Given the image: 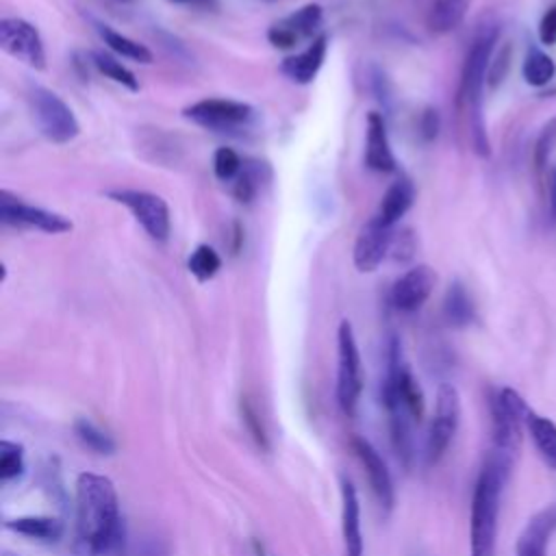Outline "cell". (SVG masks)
Wrapping results in <instances>:
<instances>
[{
  "label": "cell",
  "instance_id": "obj_28",
  "mask_svg": "<svg viewBox=\"0 0 556 556\" xmlns=\"http://www.w3.org/2000/svg\"><path fill=\"white\" fill-rule=\"evenodd\" d=\"M91 63H93V67H96L104 78H111L113 83L126 87L128 91H139V80H137V76H135L122 61H117L113 54H106V52H91Z\"/></svg>",
  "mask_w": 556,
  "mask_h": 556
},
{
  "label": "cell",
  "instance_id": "obj_22",
  "mask_svg": "<svg viewBox=\"0 0 556 556\" xmlns=\"http://www.w3.org/2000/svg\"><path fill=\"white\" fill-rule=\"evenodd\" d=\"M526 430L543 465L556 471V424L530 408L526 415Z\"/></svg>",
  "mask_w": 556,
  "mask_h": 556
},
{
  "label": "cell",
  "instance_id": "obj_36",
  "mask_svg": "<svg viewBox=\"0 0 556 556\" xmlns=\"http://www.w3.org/2000/svg\"><path fill=\"white\" fill-rule=\"evenodd\" d=\"M389 254H391L395 261H406V258L413 256V235H410V230L393 232V241H391Z\"/></svg>",
  "mask_w": 556,
  "mask_h": 556
},
{
  "label": "cell",
  "instance_id": "obj_25",
  "mask_svg": "<svg viewBox=\"0 0 556 556\" xmlns=\"http://www.w3.org/2000/svg\"><path fill=\"white\" fill-rule=\"evenodd\" d=\"M471 0H434L428 11V26L434 33H452L458 28L469 11Z\"/></svg>",
  "mask_w": 556,
  "mask_h": 556
},
{
  "label": "cell",
  "instance_id": "obj_41",
  "mask_svg": "<svg viewBox=\"0 0 556 556\" xmlns=\"http://www.w3.org/2000/svg\"><path fill=\"white\" fill-rule=\"evenodd\" d=\"M2 556H15V554H13V552H7V549H4V552H2Z\"/></svg>",
  "mask_w": 556,
  "mask_h": 556
},
{
  "label": "cell",
  "instance_id": "obj_20",
  "mask_svg": "<svg viewBox=\"0 0 556 556\" xmlns=\"http://www.w3.org/2000/svg\"><path fill=\"white\" fill-rule=\"evenodd\" d=\"M365 165L374 172L389 174L395 172L397 161L391 150V141L387 135L384 117L376 111L367 115V137H365Z\"/></svg>",
  "mask_w": 556,
  "mask_h": 556
},
{
  "label": "cell",
  "instance_id": "obj_10",
  "mask_svg": "<svg viewBox=\"0 0 556 556\" xmlns=\"http://www.w3.org/2000/svg\"><path fill=\"white\" fill-rule=\"evenodd\" d=\"M182 115L208 130H235L254 117V109L248 102L228 98H204L185 106Z\"/></svg>",
  "mask_w": 556,
  "mask_h": 556
},
{
  "label": "cell",
  "instance_id": "obj_14",
  "mask_svg": "<svg viewBox=\"0 0 556 556\" xmlns=\"http://www.w3.org/2000/svg\"><path fill=\"white\" fill-rule=\"evenodd\" d=\"M393 226L382 224L376 215L361 226L356 241H354V265L358 271L369 274L380 267V263L389 256L391 241H393Z\"/></svg>",
  "mask_w": 556,
  "mask_h": 556
},
{
  "label": "cell",
  "instance_id": "obj_19",
  "mask_svg": "<svg viewBox=\"0 0 556 556\" xmlns=\"http://www.w3.org/2000/svg\"><path fill=\"white\" fill-rule=\"evenodd\" d=\"M328 52V35L319 33L315 39L308 41V46L304 50H300L298 54H291L287 59H282L280 63V72L298 85H308L313 83V78L317 76V72L324 65Z\"/></svg>",
  "mask_w": 556,
  "mask_h": 556
},
{
  "label": "cell",
  "instance_id": "obj_38",
  "mask_svg": "<svg viewBox=\"0 0 556 556\" xmlns=\"http://www.w3.org/2000/svg\"><path fill=\"white\" fill-rule=\"evenodd\" d=\"M437 132H439V113L434 109H428L421 115V135L424 139H434Z\"/></svg>",
  "mask_w": 556,
  "mask_h": 556
},
{
  "label": "cell",
  "instance_id": "obj_18",
  "mask_svg": "<svg viewBox=\"0 0 556 556\" xmlns=\"http://www.w3.org/2000/svg\"><path fill=\"white\" fill-rule=\"evenodd\" d=\"M341 536L345 556H363V528H361V502L356 486L350 478H341Z\"/></svg>",
  "mask_w": 556,
  "mask_h": 556
},
{
  "label": "cell",
  "instance_id": "obj_34",
  "mask_svg": "<svg viewBox=\"0 0 556 556\" xmlns=\"http://www.w3.org/2000/svg\"><path fill=\"white\" fill-rule=\"evenodd\" d=\"M258 182H261V174H258V167L254 165H245L243 163V169L241 174L235 178L232 182V193L237 200L241 202H250L258 189Z\"/></svg>",
  "mask_w": 556,
  "mask_h": 556
},
{
  "label": "cell",
  "instance_id": "obj_3",
  "mask_svg": "<svg viewBox=\"0 0 556 556\" xmlns=\"http://www.w3.org/2000/svg\"><path fill=\"white\" fill-rule=\"evenodd\" d=\"M497 37H500V28L495 24H482L469 43V50L465 54L463 70H460L458 102L467 111L469 139H471V148L478 156L491 154V143H489L486 124H484V115H482V93H484V85L489 80V70L493 63Z\"/></svg>",
  "mask_w": 556,
  "mask_h": 556
},
{
  "label": "cell",
  "instance_id": "obj_29",
  "mask_svg": "<svg viewBox=\"0 0 556 556\" xmlns=\"http://www.w3.org/2000/svg\"><path fill=\"white\" fill-rule=\"evenodd\" d=\"M222 267V256L217 254V250L208 243H200L193 248V252L187 258V269L189 274L198 280V282H206L211 280Z\"/></svg>",
  "mask_w": 556,
  "mask_h": 556
},
{
  "label": "cell",
  "instance_id": "obj_17",
  "mask_svg": "<svg viewBox=\"0 0 556 556\" xmlns=\"http://www.w3.org/2000/svg\"><path fill=\"white\" fill-rule=\"evenodd\" d=\"M554 532H556V500L543 506L539 513H534L528 519V523L523 526L517 539L515 556H547Z\"/></svg>",
  "mask_w": 556,
  "mask_h": 556
},
{
  "label": "cell",
  "instance_id": "obj_35",
  "mask_svg": "<svg viewBox=\"0 0 556 556\" xmlns=\"http://www.w3.org/2000/svg\"><path fill=\"white\" fill-rule=\"evenodd\" d=\"M539 39L543 46H556V2L539 20Z\"/></svg>",
  "mask_w": 556,
  "mask_h": 556
},
{
  "label": "cell",
  "instance_id": "obj_31",
  "mask_svg": "<svg viewBox=\"0 0 556 556\" xmlns=\"http://www.w3.org/2000/svg\"><path fill=\"white\" fill-rule=\"evenodd\" d=\"M74 432H76L78 441L83 445H87L91 452H98V454H113L115 452V441L104 430H100L93 421H89L85 417L74 421Z\"/></svg>",
  "mask_w": 556,
  "mask_h": 556
},
{
  "label": "cell",
  "instance_id": "obj_23",
  "mask_svg": "<svg viewBox=\"0 0 556 556\" xmlns=\"http://www.w3.org/2000/svg\"><path fill=\"white\" fill-rule=\"evenodd\" d=\"M443 315L454 328H465L476 321V304L460 280H454L447 287L443 300Z\"/></svg>",
  "mask_w": 556,
  "mask_h": 556
},
{
  "label": "cell",
  "instance_id": "obj_33",
  "mask_svg": "<svg viewBox=\"0 0 556 556\" xmlns=\"http://www.w3.org/2000/svg\"><path fill=\"white\" fill-rule=\"evenodd\" d=\"M241 169H243V161L232 148L222 146V148L215 150V154H213V174L219 180H224V182L235 180L241 174Z\"/></svg>",
  "mask_w": 556,
  "mask_h": 556
},
{
  "label": "cell",
  "instance_id": "obj_27",
  "mask_svg": "<svg viewBox=\"0 0 556 556\" xmlns=\"http://www.w3.org/2000/svg\"><path fill=\"white\" fill-rule=\"evenodd\" d=\"M554 74H556V63L547 52L539 48L528 50L521 65V76L530 87H545L554 78Z\"/></svg>",
  "mask_w": 556,
  "mask_h": 556
},
{
  "label": "cell",
  "instance_id": "obj_42",
  "mask_svg": "<svg viewBox=\"0 0 556 556\" xmlns=\"http://www.w3.org/2000/svg\"><path fill=\"white\" fill-rule=\"evenodd\" d=\"M115 2H130V0H115Z\"/></svg>",
  "mask_w": 556,
  "mask_h": 556
},
{
  "label": "cell",
  "instance_id": "obj_12",
  "mask_svg": "<svg viewBox=\"0 0 556 556\" xmlns=\"http://www.w3.org/2000/svg\"><path fill=\"white\" fill-rule=\"evenodd\" d=\"M0 48L33 70L46 67V46L39 30L22 17H2Z\"/></svg>",
  "mask_w": 556,
  "mask_h": 556
},
{
  "label": "cell",
  "instance_id": "obj_6",
  "mask_svg": "<svg viewBox=\"0 0 556 556\" xmlns=\"http://www.w3.org/2000/svg\"><path fill=\"white\" fill-rule=\"evenodd\" d=\"M26 98H28L33 119H35L39 132L48 141L63 146L78 137L80 124H78L74 111L70 109V104L61 96H56L48 87L30 83Z\"/></svg>",
  "mask_w": 556,
  "mask_h": 556
},
{
  "label": "cell",
  "instance_id": "obj_40",
  "mask_svg": "<svg viewBox=\"0 0 556 556\" xmlns=\"http://www.w3.org/2000/svg\"><path fill=\"white\" fill-rule=\"evenodd\" d=\"M167 2H174V4H191V2H204V0H167Z\"/></svg>",
  "mask_w": 556,
  "mask_h": 556
},
{
  "label": "cell",
  "instance_id": "obj_37",
  "mask_svg": "<svg viewBox=\"0 0 556 556\" xmlns=\"http://www.w3.org/2000/svg\"><path fill=\"white\" fill-rule=\"evenodd\" d=\"M545 189H547V211H549V222L556 224V163L549 165L545 174Z\"/></svg>",
  "mask_w": 556,
  "mask_h": 556
},
{
  "label": "cell",
  "instance_id": "obj_9",
  "mask_svg": "<svg viewBox=\"0 0 556 556\" xmlns=\"http://www.w3.org/2000/svg\"><path fill=\"white\" fill-rule=\"evenodd\" d=\"M460 421V397L456 387L443 382L437 391L434 400V413L428 428V441H426V454L428 463H437L450 447Z\"/></svg>",
  "mask_w": 556,
  "mask_h": 556
},
{
  "label": "cell",
  "instance_id": "obj_5",
  "mask_svg": "<svg viewBox=\"0 0 556 556\" xmlns=\"http://www.w3.org/2000/svg\"><path fill=\"white\" fill-rule=\"evenodd\" d=\"M489 410H491V434H493L491 452L515 463L521 450L523 426H526V415L530 406L515 389L502 387L491 393Z\"/></svg>",
  "mask_w": 556,
  "mask_h": 556
},
{
  "label": "cell",
  "instance_id": "obj_24",
  "mask_svg": "<svg viewBox=\"0 0 556 556\" xmlns=\"http://www.w3.org/2000/svg\"><path fill=\"white\" fill-rule=\"evenodd\" d=\"M4 528L28 536V539H37V541H59L63 534V521L56 517H41V515H26V517H15L4 521Z\"/></svg>",
  "mask_w": 556,
  "mask_h": 556
},
{
  "label": "cell",
  "instance_id": "obj_15",
  "mask_svg": "<svg viewBox=\"0 0 556 556\" xmlns=\"http://www.w3.org/2000/svg\"><path fill=\"white\" fill-rule=\"evenodd\" d=\"M437 285V274L428 265L406 269L391 287V304L402 313H413L426 304Z\"/></svg>",
  "mask_w": 556,
  "mask_h": 556
},
{
  "label": "cell",
  "instance_id": "obj_13",
  "mask_svg": "<svg viewBox=\"0 0 556 556\" xmlns=\"http://www.w3.org/2000/svg\"><path fill=\"white\" fill-rule=\"evenodd\" d=\"M321 20H324V11L319 4L315 2L304 4L291 15L274 22L267 30V39L274 48H280V50L295 48L300 41L317 37L315 33L319 30Z\"/></svg>",
  "mask_w": 556,
  "mask_h": 556
},
{
  "label": "cell",
  "instance_id": "obj_39",
  "mask_svg": "<svg viewBox=\"0 0 556 556\" xmlns=\"http://www.w3.org/2000/svg\"><path fill=\"white\" fill-rule=\"evenodd\" d=\"M252 547H254V556H267V552H265V547H263V543H258V541H254V543H252Z\"/></svg>",
  "mask_w": 556,
  "mask_h": 556
},
{
  "label": "cell",
  "instance_id": "obj_1",
  "mask_svg": "<svg viewBox=\"0 0 556 556\" xmlns=\"http://www.w3.org/2000/svg\"><path fill=\"white\" fill-rule=\"evenodd\" d=\"M126 528L115 484L100 473L76 478V549L83 556H122Z\"/></svg>",
  "mask_w": 556,
  "mask_h": 556
},
{
  "label": "cell",
  "instance_id": "obj_7",
  "mask_svg": "<svg viewBox=\"0 0 556 556\" xmlns=\"http://www.w3.org/2000/svg\"><path fill=\"white\" fill-rule=\"evenodd\" d=\"M363 393V363L354 328L348 319L337 330V400L345 415H354Z\"/></svg>",
  "mask_w": 556,
  "mask_h": 556
},
{
  "label": "cell",
  "instance_id": "obj_32",
  "mask_svg": "<svg viewBox=\"0 0 556 556\" xmlns=\"http://www.w3.org/2000/svg\"><path fill=\"white\" fill-rule=\"evenodd\" d=\"M24 473V447L15 441H0V480L9 484Z\"/></svg>",
  "mask_w": 556,
  "mask_h": 556
},
{
  "label": "cell",
  "instance_id": "obj_8",
  "mask_svg": "<svg viewBox=\"0 0 556 556\" xmlns=\"http://www.w3.org/2000/svg\"><path fill=\"white\" fill-rule=\"evenodd\" d=\"M106 195L113 202L126 206L150 239L159 243L167 241L172 230V215L167 202L161 195L143 189H113Z\"/></svg>",
  "mask_w": 556,
  "mask_h": 556
},
{
  "label": "cell",
  "instance_id": "obj_2",
  "mask_svg": "<svg viewBox=\"0 0 556 556\" xmlns=\"http://www.w3.org/2000/svg\"><path fill=\"white\" fill-rule=\"evenodd\" d=\"M380 391H382V404L389 417L393 447L397 456L408 465L413 458V439H415L413 432L424 417V393L402 356V348L397 339L389 341L387 374Z\"/></svg>",
  "mask_w": 556,
  "mask_h": 556
},
{
  "label": "cell",
  "instance_id": "obj_26",
  "mask_svg": "<svg viewBox=\"0 0 556 556\" xmlns=\"http://www.w3.org/2000/svg\"><path fill=\"white\" fill-rule=\"evenodd\" d=\"M96 30H98L100 39L106 43V48L113 50L117 56L128 59V61H137V63H143V65L152 63V52L143 43L126 37L124 33H119V30L106 26V24H96Z\"/></svg>",
  "mask_w": 556,
  "mask_h": 556
},
{
  "label": "cell",
  "instance_id": "obj_16",
  "mask_svg": "<svg viewBox=\"0 0 556 556\" xmlns=\"http://www.w3.org/2000/svg\"><path fill=\"white\" fill-rule=\"evenodd\" d=\"M352 450L358 458V463L363 465L365 473H367V480H369V486L378 500V504L384 508V510H391L393 506V500H395V493H393V480H391V471L384 463V458L378 454V450L363 437H354L352 439Z\"/></svg>",
  "mask_w": 556,
  "mask_h": 556
},
{
  "label": "cell",
  "instance_id": "obj_11",
  "mask_svg": "<svg viewBox=\"0 0 556 556\" xmlns=\"http://www.w3.org/2000/svg\"><path fill=\"white\" fill-rule=\"evenodd\" d=\"M0 219L9 226L37 228L48 235H61V232H70L74 228L72 219H67L65 215L48 211L43 206L28 204L7 189L0 191Z\"/></svg>",
  "mask_w": 556,
  "mask_h": 556
},
{
  "label": "cell",
  "instance_id": "obj_30",
  "mask_svg": "<svg viewBox=\"0 0 556 556\" xmlns=\"http://www.w3.org/2000/svg\"><path fill=\"white\" fill-rule=\"evenodd\" d=\"M554 148H556V115L541 128L536 141H534V150H532V165L541 180H545Z\"/></svg>",
  "mask_w": 556,
  "mask_h": 556
},
{
  "label": "cell",
  "instance_id": "obj_21",
  "mask_svg": "<svg viewBox=\"0 0 556 556\" xmlns=\"http://www.w3.org/2000/svg\"><path fill=\"white\" fill-rule=\"evenodd\" d=\"M413 202H415V187H413V182L408 178H397V180H393L387 187V191H384V195L380 200L376 217L382 224L395 228V224L400 222V217L406 215V211L413 206Z\"/></svg>",
  "mask_w": 556,
  "mask_h": 556
},
{
  "label": "cell",
  "instance_id": "obj_4",
  "mask_svg": "<svg viewBox=\"0 0 556 556\" xmlns=\"http://www.w3.org/2000/svg\"><path fill=\"white\" fill-rule=\"evenodd\" d=\"M513 463L489 452L471 493L469 515V556H493L497 541V519L502 508V493L510 476Z\"/></svg>",
  "mask_w": 556,
  "mask_h": 556
}]
</instances>
